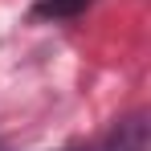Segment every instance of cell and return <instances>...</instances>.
<instances>
[{
    "mask_svg": "<svg viewBox=\"0 0 151 151\" xmlns=\"http://www.w3.org/2000/svg\"><path fill=\"white\" fill-rule=\"evenodd\" d=\"M86 8H90V0H37L33 17H41V21H70L78 12H86Z\"/></svg>",
    "mask_w": 151,
    "mask_h": 151,
    "instance_id": "7a4b0ae2",
    "label": "cell"
},
{
    "mask_svg": "<svg viewBox=\"0 0 151 151\" xmlns=\"http://www.w3.org/2000/svg\"><path fill=\"white\" fill-rule=\"evenodd\" d=\"M98 151H147V123H143L139 114H135V119H123V123H114L110 139H106Z\"/></svg>",
    "mask_w": 151,
    "mask_h": 151,
    "instance_id": "6da1fadb",
    "label": "cell"
}]
</instances>
